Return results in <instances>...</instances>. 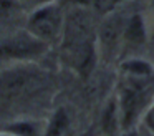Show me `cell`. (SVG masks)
<instances>
[{
    "mask_svg": "<svg viewBox=\"0 0 154 136\" xmlns=\"http://www.w3.org/2000/svg\"><path fill=\"white\" fill-rule=\"evenodd\" d=\"M128 15L109 10L108 15L98 23L96 32V48L98 56L106 62L114 60L124 46V33H126Z\"/></svg>",
    "mask_w": 154,
    "mask_h": 136,
    "instance_id": "5",
    "label": "cell"
},
{
    "mask_svg": "<svg viewBox=\"0 0 154 136\" xmlns=\"http://www.w3.org/2000/svg\"><path fill=\"white\" fill-rule=\"evenodd\" d=\"M65 7L60 0H45L32 10L27 20V30L47 45L60 43L65 27Z\"/></svg>",
    "mask_w": 154,
    "mask_h": 136,
    "instance_id": "4",
    "label": "cell"
},
{
    "mask_svg": "<svg viewBox=\"0 0 154 136\" xmlns=\"http://www.w3.org/2000/svg\"><path fill=\"white\" fill-rule=\"evenodd\" d=\"M68 126V115L65 109H57L51 116V121L48 123L45 129V136H61Z\"/></svg>",
    "mask_w": 154,
    "mask_h": 136,
    "instance_id": "8",
    "label": "cell"
},
{
    "mask_svg": "<svg viewBox=\"0 0 154 136\" xmlns=\"http://www.w3.org/2000/svg\"><path fill=\"white\" fill-rule=\"evenodd\" d=\"M146 38V27L141 15L133 13L128 15L126 33H124V45H139Z\"/></svg>",
    "mask_w": 154,
    "mask_h": 136,
    "instance_id": "7",
    "label": "cell"
},
{
    "mask_svg": "<svg viewBox=\"0 0 154 136\" xmlns=\"http://www.w3.org/2000/svg\"><path fill=\"white\" fill-rule=\"evenodd\" d=\"M0 136H20V134H17V133H14V131H10V129H7V131H2V133H0Z\"/></svg>",
    "mask_w": 154,
    "mask_h": 136,
    "instance_id": "11",
    "label": "cell"
},
{
    "mask_svg": "<svg viewBox=\"0 0 154 136\" xmlns=\"http://www.w3.org/2000/svg\"><path fill=\"white\" fill-rule=\"evenodd\" d=\"M48 48L47 43L33 36L27 28L17 32L7 38L0 40V60H14V62H33L42 56Z\"/></svg>",
    "mask_w": 154,
    "mask_h": 136,
    "instance_id": "6",
    "label": "cell"
},
{
    "mask_svg": "<svg viewBox=\"0 0 154 136\" xmlns=\"http://www.w3.org/2000/svg\"><path fill=\"white\" fill-rule=\"evenodd\" d=\"M23 10L22 0H0V18L15 17Z\"/></svg>",
    "mask_w": 154,
    "mask_h": 136,
    "instance_id": "9",
    "label": "cell"
},
{
    "mask_svg": "<svg viewBox=\"0 0 154 136\" xmlns=\"http://www.w3.org/2000/svg\"><path fill=\"white\" fill-rule=\"evenodd\" d=\"M98 23L93 8L86 3H75L65 12V27L60 38L61 56L71 70L88 76L98 56Z\"/></svg>",
    "mask_w": 154,
    "mask_h": 136,
    "instance_id": "1",
    "label": "cell"
},
{
    "mask_svg": "<svg viewBox=\"0 0 154 136\" xmlns=\"http://www.w3.org/2000/svg\"><path fill=\"white\" fill-rule=\"evenodd\" d=\"M152 71L139 73L123 70L116 98L123 128L133 126L141 115L147 113V109L152 106Z\"/></svg>",
    "mask_w": 154,
    "mask_h": 136,
    "instance_id": "2",
    "label": "cell"
},
{
    "mask_svg": "<svg viewBox=\"0 0 154 136\" xmlns=\"http://www.w3.org/2000/svg\"><path fill=\"white\" fill-rule=\"evenodd\" d=\"M48 75L32 62H22L0 71V101L18 105L28 101L47 86Z\"/></svg>",
    "mask_w": 154,
    "mask_h": 136,
    "instance_id": "3",
    "label": "cell"
},
{
    "mask_svg": "<svg viewBox=\"0 0 154 136\" xmlns=\"http://www.w3.org/2000/svg\"><path fill=\"white\" fill-rule=\"evenodd\" d=\"M151 8H152V17H154V0H151Z\"/></svg>",
    "mask_w": 154,
    "mask_h": 136,
    "instance_id": "12",
    "label": "cell"
},
{
    "mask_svg": "<svg viewBox=\"0 0 154 136\" xmlns=\"http://www.w3.org/2000/svg\"><path fill=\"white\" fill-rule=\"evenodd\" d=\"M144 123H146V126L149 128V131L154 134V103H152V106L147 109L146 115H144Z\"/></svg>",
    "mask_w": 154,
    "mask_h": 136,
    "instance_id": "10",
    "label": "cell"
}]
</instances>
